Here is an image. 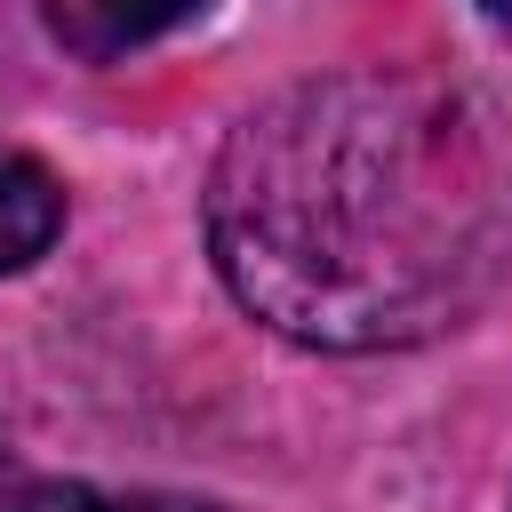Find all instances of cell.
I'll list each match as a JSON object with an SVG mask.
<instances>
[{
	"mask_svg": "<svg viewBox=\"0 0 512 512\" xmlns=\"http://www.w3.org/2000/svg\"><path fill=\"white\" fill-rule=\"evenodd\" d=\"M208 256L240 312L312 352H400L512 264V176L488 112L360 64L264 96L208 168Z\"/></svg>",
	"mask_w": 512,
	"mask_h": 512,
	"instance_id": "6da1fadb",
	"label": "cell"
},
{
	"mask_svg": "<svg viewBox=\"0 0 512 512\" xmlns=\"http://www.w3.org/2000/svg\"><path fill=\"white\" fill-rule=\"evenodd\" d=\"M200 8H208V0H32L40 32H48L64 56H80V64H112V56H128V48L192 24Z\"/></svg>",
	"mask_w": 512,
	"mask_h": 512,
	"instance_id": "7a4b0ae2",
	"label": "cell"
},
{
	"mask_svg": "<svg viewBox=\"0 0 512 512\" xmlns=\"http://www.w3.org/2000/svg\"><path fill=\"white\" fill-rule=\"evenodd\" d=\"M56 232H64V184L24 144H0V280L40 264Z\"/></svg>",
	"mask_w": 512,
	"mask_h": 512,
	"instance_id": "3957f363",
	"label": "cell"
},
{
	"mask_svg": "<svg viewBox=\"0 0 512 512\" xmlns=\"http://www.w3.org/2000/svg\"><path fill=\"white\" fill-rule=\"evenodd\" d=\"M8 512H128V496H104L88 480H16Z\"/></svg>",
	"mask_w": 512,
	"mask_h": 512,
	"instance_id": "277c9868",
	"label": "cell"
},
{
	"mask_svg": "<svg viewBox=\"0 0 512 512\" xmlns=\"http://www.w3.org/2000/svg\"><path fill=\"white\" fill-rule=\"evenodd\" d=\"M480 16H488V24H504V32H512V0H480Z\"/></svg>",
	"mask_w": 512,
	"mask_h": 512,
	"instance_id": "5b68a950",
	"label": "cell"
},
{
	"mask_svg": "<svg viewBox=\"0 0 512 512\" xmlns=\"http://www.w3.org/2000/svg\"><path fill=\"white\" fill-rule=\"evenodd\" d=\"M8 488H16V480H8V448H0V512H8Z\"/></svg>",
	"mask_w": 512,
	"mask_h": 512,
	"instance_id": "8992f818",
	"label": "cell"
}]
</instances>
